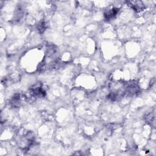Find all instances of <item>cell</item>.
I'll return each mask as SVG.
<instances>
[{
	"instance_id": "7a4b0ae2",
	"label": "cell",
	"mask_w": 156,
	"mask_h": 156,
	"mask_svg": "<svg viewBox=\"0 0 156 156\" xmlns=\"http://www.w3.org/2000/svg\"><path fill=\"white\" fill-rule=\"evenodd\" d=\"M126 3L134 10L137 12H141L145 9V6L142 1H127Z\"/></svg>"
},
{
	"instance_id": "6da1fadb",
	"label": "cell",
	"mask_w": 156,
	"mask_h": 156,
	"mask_svg": "<svg viewBox=\"0 0 156 156\" xmlns=\"http://www.w3.org/2000/svg\"><path fill=\"white\" fill-rule=\"evenodd\" d=\"M30 92L32 97L35 98L43 97L45 95V91L42 88L40 83H39V84L37 83V84H36L32 87H31L30 89Z\"/></svg>"
},
{
	"instance_id": "277c9868",
	"label": "cell",
	"mask_w": 156,
	"mask_h": 156,
	"mask_svg": "<svg viewBox=\"0 0 156 156\" xmlns=\"http://www.w3.org/2000/svg\"><path fill=\"white\" fill-rule=\"evenodd\" d=\"M10 103L12 104V105L14 107L19 106L20 103H21L20 95H19V94L14 95V97H12V100H11Z\"/></svg>"
},
{
	"instance_id": "8992f818",
	"label": "cell",
	"mask_w": 156,
	"mask_h": 156,
	"mask_svg": "<svg viewBox=\"0 0 156 156\" xmlns=\"http://www.w3.org/2000/svg\"><path fill=\"white\" fill-rule=\"evenodd\" d=\"M154 119V116L152 114L149 115V116L147 117V122L149 123H152Z\"/></svg>"
},
{
	"instance_id": "5b68a950",
	"label": "cell",
	"mask_w": 156,
	"mask_h": 156,
	"mask_svg": "<svg viewBox=\"0 0 156 156\" xmlns=\"http://www.w3.org/2000/svg\"><path fill=\"white\" fill-rule=\"evenodd\" d=\"M46 28V23L44 21H42L39 24V27L38 29L40 31L42 30V32L45 31V29Z\"/></svg>"
},
{
	"instance_id": "3957f363",
	"label": "cell",
	"mask_w": 156,
	"mask_h": 156,
	"mask_svg": "<svg viewBox=\"0 0 156 156\" xmlns=\"http://www.w3.org/2000/svg\"><path fill=\"white\" fill-rule=\"evenodd\" d=\"M119 12V9L118 8H112L105 12L104 14V18L107 21L112 20L117 15Z\"/></svg>"
}]
</instances>
